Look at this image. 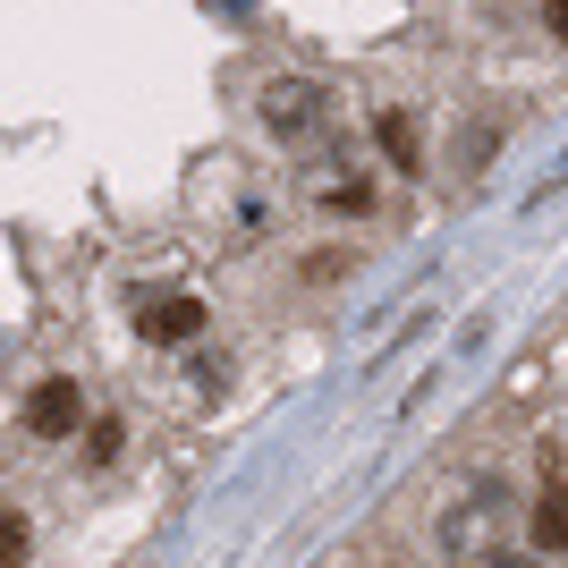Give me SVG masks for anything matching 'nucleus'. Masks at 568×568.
<instances>
[{"mask_svg":"<svg viewBox=\"0 0 568 568\" xmlns=\"http://www.w3.org/2000/svg\"><path fill=\"white\" fill-rule=\"evenodd\" d=\"M526 551L535 560H560L568 551V475H544L535 500H526Z\"/></svg>","mask_w":568,"mask_h":568,"instance_id":"2","label":"nucleus"},{"mask_svg":"<svg viewBox=\"0 0 568 568\" xmlns=\"http://www.w3.org/2000/svg\"><path fill=\"white\" fill-rule=\"evenodd\" d=\"M26 551H34L26 518H18V509H0V568H26Z\"/></svg>","mask_w":568,"mask_h":568,"instance_id":"6","label":"nucleus"},{"mask_svg":"<svg viewBox=\"0 0 568 568\" xmlns=\"http://www.w3.org/2000/svg\"><path fill=\"white\" fill-rule=\"evenodd\" d=\"M77 425H85V399H77L69 374H51V382L26 390V433H34V442H69Z\"/></svg>","mask_w":568,"mask_h":568,"instance_id":"1","label":"nucleus"},{"mask_svg":"<svg viewBox=\"0 0 568 568\" xmlns=\"http://www.w3.org/2000/svg\"><path fill=\"white\" fill-rule=\"evenodd\" d=\"M314 111H323V94H314L306 77H272V85H263V128H272V136H306Z\"/></svg>","mask_w":568,"mask_h":568,"instance_id":"3","label":"nucleus"},{"mask_svg":"<svg viewBox=\"0 0 568 568\" xmlns=\"http://www.w3.org/2000/svg\"><path fill=\"white\" fill-rule=\"evenodd\" d=\"M136 332L153 339V348H187V339H204V297H153V306L136 314Z\"/></svg>","mask_w":568,"mask_h":568,"instance_id":"4","label":"nucleus"},{"mask_svg":"<svg viewBox=\"0 0 568 568\" xmlns=\"http://www.w3.org/2000/svg\"><path fill=\"white\" fill-rule=\"evenodd\" d=\"M85 450H94V458H119V416H102V425L85 433Z\"/></svg>","mask_w":568,"mask_h":568,"instance_id":"7","label":"nucleus"},{"mask_svg":"<svg viewBox=\"0 0 568 568\" xmlns=\"http://www.w3.org/2000/svg\"><path fill=\"white\" fill-rule=\"evenodd\" d=\"M374 144H382L399 170H416V119H407V111H382V119H374Z\"/></svg>","mask_w":568,"mask_h":568,"instance_id":"5","label":"nucleus"},{"mask_svg":"<svg viewBox=\"0 0 568 568\" xmlns=\"http://www.w3.org/2000/svg\"><path fill=\"white\" fill-rule=\"evenodd\" d=\"M493 568H544L535 551H493Z\"/></svg>","mask_w":568,"mask_h":568,"instance_id":"8","label":"nucleus"},{"mask_svg":"<svg viewBox=\"0 0 568 568\" xmlns=\"http://www.w3.org/2000/svg\"><path fill=\"white\" fill-rule=\"evenodd\" d=\"M544 26H551V34H560V43H568V9H551V18H544Z\"/></svg>","mask_w":568,"mask_h":568,"instance_id":"9","label":"nucleus"}]
</instances>
